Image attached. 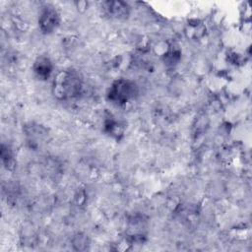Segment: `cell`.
<instances>
[{
	"label": "cell",
	"mask_w": 252,
	"mask_h": 252,
	"mask_svg": "<svg viewBox=\"0 0 252 252\" xmlns=\"http://www.w3.org/2000/svg\"><path fill=\"white\" fill-rule=\"evenodd\" d=\"M82 90L83 77L77 70H64L60 72L54 80V94L59 98H74L81 94Z\"/></svg>",
	"instance_id": "6da1fadb"
},
{
	"label": "cell",
	"mask_w": 252,
	"mask_h": 252,
	"mask_svg": "<svg viewBox=\"0 0 252 252\" xmlns=\"http://www.w3.org/2000/svg\"><path fill=\"white\" fill-rule=\"evenodd\" d=\"M137 86L125 79H119L115 81L109 89L108 98L113 103L116 104H125L130 99L134 98L137 94Z\"/></svg>",
	"instance_id": "7a4b0ae2"
},
{
	"label": "cell",
	"mask_w": 252,
	"mask_h": 252,
	"mask_svg": "<svg viewBox=\"0 0 252 252\" xmlns=\"http://www.w3.org/2000/svg\"><path fill=\"white\" fill-rule=\"evenodd\" d=\"M39 28L41 32L50 33L54 32L60 23V17L58 12L53 7H46L42 11L39 17Z\"/></svg>",
	"instance_id": "3957f363"
},
{
	"label": "cell",
	"mask_w": 252,
	"mask_h": 252,
	"mask_svg": "<svg viewBox=\"0 0 252 252\" xmlns=\"http://www.w3.org/2000/svg\"><path fill=\"white\" fill-rule=\"evenodd\" d=\"M103 6L106 14L117 20L127 18L130 12L128 4L122 1H107L103 3Z\"/></svg>",
	"instance_id": "277c9868"
},
{
	"label": "cell",
	"mask_w": 252,
	"mask_h": 252,
	"mask_svg": "<svg viewBox=\"0 0 252 252\" xmlns=\"http://www.w3.org/2000/svg\"><path fill=\"white\" fill-rule=\"evenodd\" d=\"M52 70H53V66L48 57L40 56L34 61L33 71L39 79L45 80L49 78V76L52 73Z\"/></svg>",
	"instance_id": "5b68a950"
},
{
	"label": "cell",
	"mask_w": 252,
	"mask_h": 252,
	"mask_svg": "<svg viewBox=\"0 0 252 252\" xmlns=\"http://www.w3.org/2000/svg\"><path fill=\"white\" fill-rule=\"evenodd\" d=\"M1 159H2V162H3L4 166L7 169H13L14 168L15 159H14L12 151L4 145H2V147H1Z\"/></svg>",
	"instance_id": "8992f818"
},
{
	"label": "cell",
	"mask_w": 252,
	"mask_h": 252,
	"mask_svg": "<svg viewBox=\"0 0 252 252\" xmlns=\"http://www.w3.org/2000/svg\"><path fill=\"white\" fill-rule=\"evenodd\" d=\"M105 130L112 136L118 137L119 135L122 134V130H121V126L112 118H108L105 121Z\"/></svg>",
	"instance_id": "52a82bcc"
}]
</instances>
